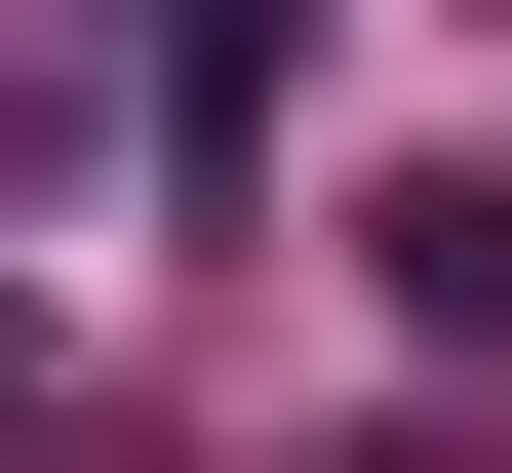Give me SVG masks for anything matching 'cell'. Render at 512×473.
I'll return each instance as SVG.
<instances>
[{
	"label": "cell",
	"instance_id": "obj_1",
	"mask_svg": "<svg viewBox=\"0 0 512 473\" xmlns=\"http://www.w3.org/2000/svg\"><path fill=\"white\" fill-rule=\"evenodd\" d=\"M276 40H316V0H158V198H237V158H276Z\"/></svg>",
	"mask_w": 512,
	"mask_h": 473
},
{
	"label": "cell",
	"instance_id": "obj_2",
	"mask_svg": "<svg viewBox=\"0 0 512 473\" xmlns=\"http://www.w3.org/2000/svg\"><path fill=\"white\" fill-rule=\"evenodd\" d=\"M394 355H512V158H434V198H394Z\"/></svg>",
	"mask_w": 512,
	"mask_h": 473
},
{
	"label": "cell",
	"instance_id": "obj_3",
	"mask_svg": "<svg viewBox=\"0 0 512 473\" xmlns=\"http://www.w3.org/2000/svg\"><path fill=\"white\" fill-rule=\"evenodd\" d=\"M0 473H40V355H0Z\"/></svg>",
	"mask_w": 512,
	"mask_h": 473
}]
</instances>
